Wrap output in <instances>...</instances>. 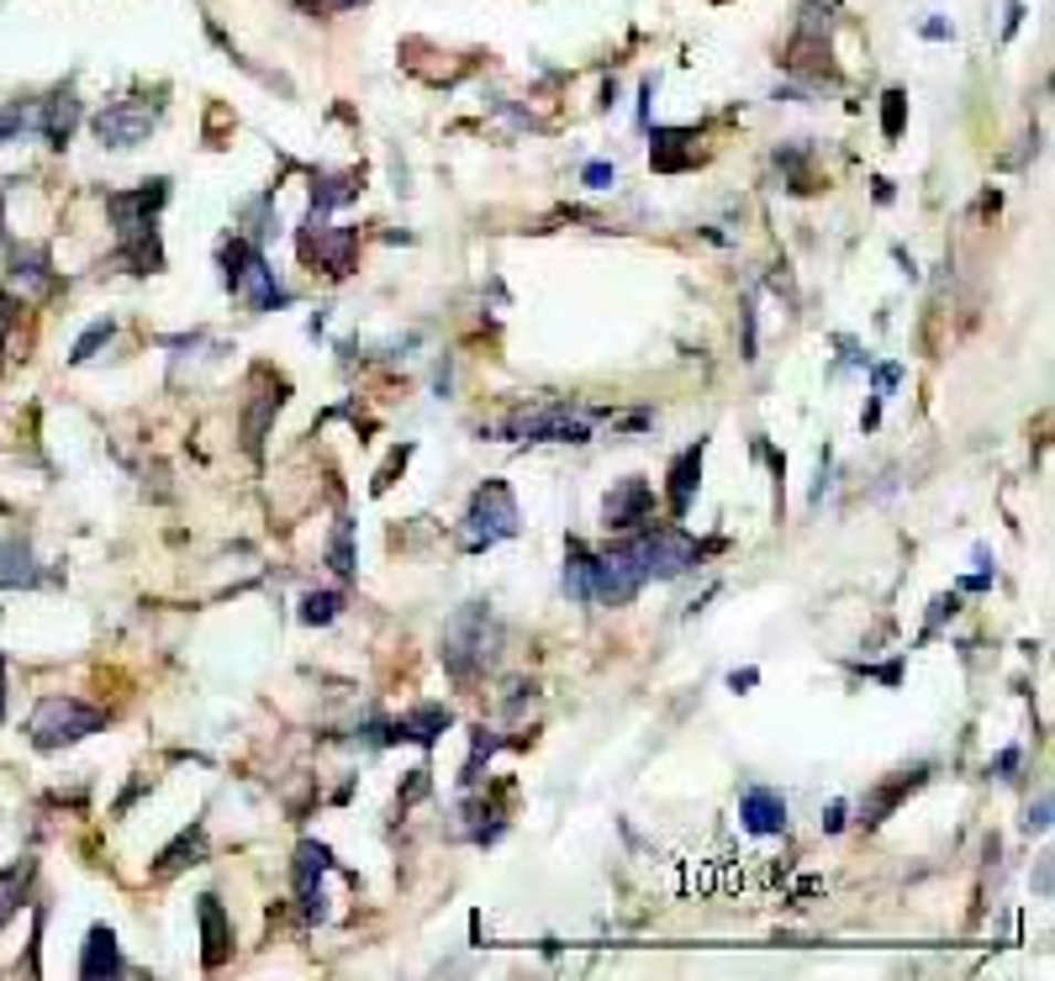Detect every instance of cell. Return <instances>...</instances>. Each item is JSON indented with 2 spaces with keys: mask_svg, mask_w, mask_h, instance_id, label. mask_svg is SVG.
<instances>
[{
  "mask_svg": "<svg viewBox=\"0 0 1055 981\" xmlns=\"http://www.w3.org/2000/svg\"><path fill=\"white\" fill-rule=\"evenodd\" d=\"M328 565H333L338 575H354V523L343 518V523L333 527V544H328Z\"/></svg>",
  "mask_w": 1055,
  "mask_h": 981,
  "instance_id": "cell-21",
  "label": "cell"
},
{
  "mask_svg": "<svg viewBox=\"0 0 1055 981\" xmlns=\"http://www.w3.org/2000/svg\"><path fill=\"white\" fill-rule=\"evenodd\" d=\"M586 185H597V191L601 185H612V164H592L586 169Z\"/></svg>",
  "mask_w": 1055,
  "mask_h": 981,
  "instance_id": "cell-26",
  "label": "cell"
},
{
  "mask_svg": "<svg viewBox=\"0 0 1055 981\" xmlns=\"http://www.w3.org/2000/svg\"><path fill=\"white\" fill-rule=\"evenodd\" d=\"M739 818L749 834H781L787 829V797L770 787H749L739 802Z\"/></svg>",
  "mask_w": 1055,
  "mask_h": 981,
  "instance_id": "cell-10",
  "label": "cell"
},
{
  "mask_svg": "<svg viewBox=\"0 0 1055 981\" xmlns=\"http://www.w3.org/2000/svg\"><path fill=\"white\" fill-rule=\"evenodd\" d=\"M823 829H829V834H840V829H844V808H840V802L829 808V818H823Z\"/></svg>",
  "mask_w": 1055,
  "mask_h": 981,
  "instance_id": "cell-28",
  "label": "cell"
},
{
  "mask_svg": "<svg viewBox=\"0 0 1055 981\" xmlns=\"http://www.w3.org/2000/svg\"><path fill=\"white\" fill-rule=\"evenodd\" d=\"M201 939H206V966H222L227 960V918H222V903L216 897H201Z\"/></svg>",
  "mask_w": 1055,
  "mask_h": 981,
  "instance_id": "cell-16",
  "label": "cell"
},
{
  "mask_svg": "<svg viewBox=\"0 0 1055 981\" xmlns=\"http://www.w3.org/2000/svg\"><path fill=\"white\" fill-rule=\"evenodd\" d=\"M153 121H159L153 106H143V100H117V106H106L96 117V138L106 148H138L148 132H153Z\"/></svg>",
  "mask_w": 1055,
  "mask_h": 981,
  "instance_id": "cell-8",
  "label": "cell"
},
{
  "mask_svg": "<svg viewBox=\"0 0 1055 981\" xmlns=\"http://www.w3.org/2000/svg\"><path fill=\"white\" fill-rule=\"evenodd\" d=\"M449 728V707H417L407 718L391 723V739H412V744H433Z\"/></svg>",
  "mask_w": 1055,
  "mask_h": 981,
  "instance_id": "cell-14",
  "label": "cell"
},
{
  "mask_svg": "<svg viewBox=\"0 0 1055 981\" xmlns=\"http://www.w3.org/2000/svg\"><path fill=\"white\" fill-rule=\"evenodd\" d=\"M32 580H38L32 550H26V544H6V550H0V586H32Z\"/></svg>",
  "mask_w": 1055,
  "mask_h": 981,
  "instance_id": "cell-18",
  "label": "cell"
},
{
  "mask_svg": "<svg viewBox=\"0 0 1055 981\" xmlns=\"http://www.w3.org/2000/svg\"><path fill=\"white\" fill-rule=\"evenodd\" d=\"M1051 823V797H1040V808L1030 813V829H1045Z\"/></svg>",
  "mask_w": 1055,
  "mask_h": 981,
  "instance_id": "cell-27",
  "label": "cell"
},
{
  "mask_svg": "<svg viewBox=\"0 0 1055 981\" xmlns=\"http://www.w3.org/2000/svg\"><path fill=\"white\" fill-rule=\"evenodd\" d=\"M121 956H117V934L111 929H90L85 939V956H79V977H117Z\"/></svg>",
  "mask_w": 1055,
  "mask_h": 981,
  "instance_id": "cell-13",
  "label": "cell"
},
{
  "mask_svg": "<svg viewBox=\"0 0 1055 981\" xmlns=\"http://www.w3.org/2000/svg\"><path fill=\"white\" fill-rule=\"evenodd\" d=\"M106 343H111V322H96L90 333H85V338H79V343H74V354H70V360H74V364L96 360V349H106Z\"/></svg>",
  "mask_w": 1055,
  "mask_h": 981,
  "instance_id": "cell-23",
  "label": "cell"
},
{
  "mask_svg": "<svg viewBox=\"0 0 1055 981\" xmlns=\"http://www.w3.org/2000/svg\"><path fill=\"white\" fill-rule=\"evenodd\" d=\"M169 201V180H148V185H138L132 195H111L106 206H111V216H117V227H132V222H153V212Z\"/></svg>",
  "mask_w": 1055,
  "mask_h": 981,
  "instance_id": "cell-11",
  "label": "cell"
},
{
  "mask_svg": "<svg viewBox=\"0 0 1055 981\" xmlns=\"http://www.w3.org/2000/svg\"><path fill=\"white\" fill-rule=\"evenodd\" d=\"M106 728V713L100 707H85L79 696H49L38 702L32 713V744L38 749H64V744H79Z\"/></svg>",
  "mask_w": 1055,
  "mask_h": 981,
  "instance_id": "cell-3",
  "label": "cell"
},
{
  "mask_svg": "<svg viewBox=\"0 0 1055 981\" xmlns=\"http://www.w3.org/2000/svg\"><path fill=\"white\" fill-rule=\"evenodd\" d=\"M512 438H528V444H586L592 433L580 417H571V407H533V412H518L507 423Z\"/></svg>",
  "mask_w": 1055,
  "mask_h": 981,
  "instance_id": "cell-7",
  "label": "cell"
},
{
  "mask_svg": "<svg viewBox=\"0 0 1055 981\" xmlns=\"http://www.w3.org/2000/svg\"><path fill=\"white\" fill-rule=\"evenodd\" d=\"M518 533V502L502 480H486L470 502V518H465V550H491Z\"/></svg>",
  "mask_w": 1055,
  "mask_h": 981,
  "instance_id": "cell-5",
  "label": "cell"
},
{
  "mask_svg": "<svg viewBox=\"0 0 1055 981\" xmlns=\"http://www.w3.org/2000/svg\"><path fill=\"white\" fill-rule=\"evenodd\" d=\"M692 138V132H654V148H649V159H654V169H681L696 159V148H681Z\"/></svg>",
  "mask_w": 1055,
  "mask_h": 981,
  "instance_id": "cell-19",
  "label": "cell"
},
{
  "mask_svg": "<svg viewBox=\"0 0 1055 981\" xmlns=\"http://www.w3.org/2000/svg\"><path fill=\"white\" fill-rule=\"evenodd\" d=\"M628 550H633V559H639V571H644V580H675V575H686L696 565V544L686 527L675 523H644L633 527V539H628Z\"/></svg>",
  "mask_w": 1055,
  "mask_h": 981,
  "instance_id": "cell-2",
  "label": "cell"
},
{
  "mask_svg": "<svg viewBox=\"0 0 1055 981\" xmlns=\"http://www.w3.org/2000/svg\"><path fill=\"white\" fill-rule=\"evenodd\" d=\"M222 280H227V290L233 296H243L248 301V311H269V307H286L290 296L280 286H275V269H269V259L259 254V243H243L233 238V248L222 254Z\"/></svg>",
  "mask_w": 1055,
  "mask_h": 981,
  "instance_id": "cell-4",
  "label": "cell"
},
{
  "mask_svg": "<svg viewBox=\"0 0 1055 981\" xmlns=\"http://www.w3.org/2000/svg\"><path fill=\"white\" fill-rule=\"evenodd\" d=\"M649 507H654V491H649L644 480H618L612 491H607V507H601V518H607V527L612 533H633V527L649 523Z\"/></svg>",
  "mask_w": 1055,
  "mask_h": 981,
  "instance_id": "cell-9",
  "label": "cell"
},
{
  "mask_svg": "<svg viewBox=\"0 0 1055 981\" xmlns=\"http://www.w3.org/2000/svg\"><path fill=\"white\" fill-rule=\"evenodd\" d=\"M565 591L576 601H592V550L571 539V554H565Z\"/></svg>",
  "mask_w": 1055,
  "mask_h": 981,
  "instance_id": "cell-17",
  "label": "cell"
},
{
  "mask_svg": "<svg viewBox=\"0 0 1055 981\" xmlns=\"http://www.w3.org/2000/svg\"><path fill=\"white\" fill-rule=\"evenodd\" d=\"M417 797H428V770H412L407 791H402V808H407V802H417Z\"/></svg>",
  "mask_w": 1055,
  "mask_h": 981,
  "instance_id": "cell-25",
  "label": "cell"
},
{
  "mask_svg": "<svg viewBox=\"0 0 1055 981\" xmlns=\"http://www.w3.org/2000/svg\"><path fill=\"white\" fill-rule=\"evenodd\" d=\"M0 707H6V692H0Z\"/></svg>",
  "mask_w": 1055,
  "mask_h": 981,
  "instance_id": "cell-30",
  "label": "cell"
},
{
  "mask_svg": "<svg viewBox=\"0 0 1055 981\" xmlns=\"http://www.w3.org/2000/svg\"><path fill=\"white\" fill-rule=\"evenodd\" d=\"M903 106H908V96H903V90H887V111H882V127H887V138H897V132H903Z\"/></svg>",
  "mask_w": 1055,
  "mask_h": 981,
  "instance_id": "cell-24",
  "label": "cell"
},
{
  "mask_svg": "<svg viewBox=\"0 0 1055 981\" xmlns=\"http://www.w3.org/2000/svg\"><path fill=\"white\" fill-rule=\"evenodd\" d=\"M338 607H343V597H338V591H312V597L301 601V622H333Z\"/></svg>",
  "mask_w": 1055,
  "mask_h": 981,
  "instance_id": "cell-22",
  "label": "cell"
},
{
  "mask_svg": "<svg viewBox=\"0 0 1055 981\" xmlns=\"http://www.w3.org/2000/svg\"><path fill=\"white\" fill-rule=\"evenodd\" d=\"M201 855H206V829L195 823V829H185V834H180L164 855H159L153 876H174V871H185V865H201Z\"/></svg>",
  "mask_w": 1055,
  "mask_h": 981,
  "instance_id": "cell-15",
  "label": "cell"
},
{
  "mask_svg": "<svg viewBox=\"0 0 1055 981\" xmlns=\"http://www.w3.org/2000/svg\"><path fill=\"white\" fill-rule=\"evenodd\" d=\"M696 480H702V444L686 449V455H675V465H671V512H675V518H686V512H692Z\"/></svg>",
  "mask_w": 1055,
  "mask_h": 981,
  "instance_id": "cell-12",
  "label": "cell"
},
{
  "mask_svg": "<svg viewBox=\"0 0 1055 981\" xmlns=\"http://www.w3.org/2000/svg\"><path fill=\"white\" fill-rule=\"evenodd\" d=\"M918 776H924V770H913V776H897V781H892V787H882V791H871V797H865V808H861V823H882V818H887L892 813V802H897V797H903V791H913V787H918Z\"/></svg>",
  "mask_w": 1055,
  "mask_h": 981,
  "instance_id": "cell-20",
  "label": "cell"
},
{
  "mask_svg": "<svg viewBox=\"0 0 1055 981\" xmlns=\"http://www.w3.org/2000/svg\"><path fill=\"white\" fill-rule=\"evenodd\" d=\"M497 649H502L497 618H491L480 601H470V607L455 612L449 628H444V671L455 675V681H476V675H486L497 665Z\"/></svg>",
  "mask_w": 1055,
  "mask_h": 981,
  "instance_id": "cell-1",
  "label": "cell"
},
{
  "mask_svg": "<svg viewBox=\"0 0 1055 981\" xmlns=\"http://www.w3.org/2000/svg\"><path fill=\"white\" fill-rule=\"evenodd\" d=\"M0 233H6V216H0Z\"/></svg>",
  "mask_w": 1055,
  "mask_h": 981,
  "instance_id": "cell-29",
  "label": "cell"
},
{
  "mask_svg": "<svg viewBox=\"0 0 1055 981\" xmlns=\"http://www.w3.org/2000/svg\"><path fill=\"white\" fill-rule=\"evenodd\" d=\"M639 586H644V571H639V559H633L628 544H612V550L592 554V601H601V607H628V601L639 597Z\"/></svg>",
  "mask_w": 1055,
  "mask_h": 981,
  "instance_id": "cell-6",
  "label": "cell"
}]
</instances>
